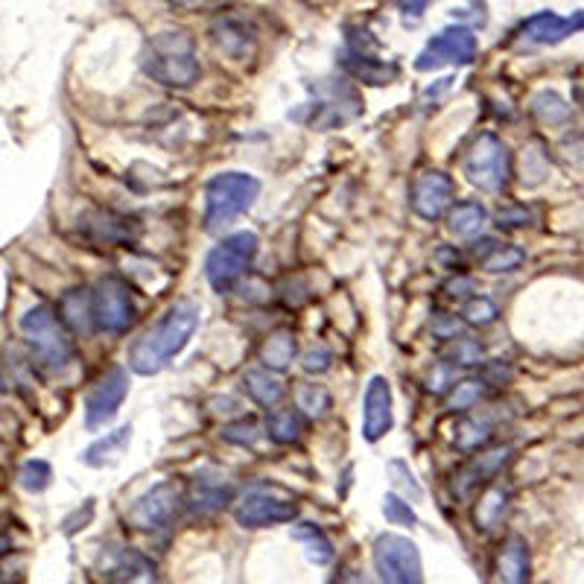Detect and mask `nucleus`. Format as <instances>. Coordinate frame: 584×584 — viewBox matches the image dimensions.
Instances as JSON below:
<instances>
[{
	"label": "nucleus",
	"instance_id": "1",
	"mask_svg": "<svg viewBox=\"0 0 584 584\" xmlns=\"http://www.w3.org/2000/svg\"><path fill=\"white\" fill-rule=\"evenodd\" d=\"M199 322H202V307L199 304L190 302V299H182V302L173 304L164 313V319L129 348V369L135 374H143V377H152L161 369H167L185 351L187 342L194 339Z\"/></svg>",
	"mask_w": 584,
	"mask_h": 584
},
{
	"label": "nucleus",
	"instance_id": "2",
	"mask_svg": "<svg viewBox=\"0 0 584 584\" xmlns=\"http://www.w3.org/2000/svg\"><path fill=\"white\" fill-rule=\"evenodd\" d=\"M141 65L147 77L167 89H190L202 73L196 42L185 30H164L159 36H152L143 47Z\"/></svg>",
	"mask_w": 584,
	"mask_h": 584
},
{
	"label": "nucleus",
	"instance_id": "3",
	"mask_svg": "<svg viewBox=\"0 0 584 584\" xmlns=\"http://www.w3.org/2000/svg\"><path fill=\"white\" fill-rule=\"evenodd\" d=\"M21 334H24L30 357L38 369L62 374L73 363V342L68 337V325L45 304H38L21 316Z\"/></svg>",
	"mask_w": 584,
	"mask_h": 584
},
{
	"label": "nucleus",
	"instance_id": "4",
	"mask_svg": "<svg viewBox=\"0 0 584 584\" xmlns=\"http://www.w3.org/2000/svg\"><path fill=\"white\" fill-rule=\"evenodd\" d=\"M257 196H260V182L248 173L231 170L213 176L205 187V231L222 234L231 229L243 213L252 211Z\"/></svg>",
	"mask_w": 584,
	"mask_h": 584
},
{
	"label": "nucleus",
	"instance_id": "5",
	"mask_svg": "<svg viewBox=\"0 0 584 584\" xmlns=\"http://www.w3.org/2000/svg\"><path fill=\"white\" fill-rule=\"evenodd\" d=\"M257 240L255 231H234L229 237L220 240V246H213L205 257V275L217 292H231L240 283V278L248 272V266L255 264Z\"/></svg>",
	"mask_w": 584,
	"mask_h": 584
},
{
	"label": "nucleus",
	"instance_id": "6",
	"mask_svg": "<svg viewBox=\"0 0 584 584\" xmlns=\"http://www.w3.org/2000/svg\"><path fill=\"white\" fill-rule=\"evenodd\" d=\"M462 170H465L470 185L479 187L482 194H500L509 185V176H512L509 147L497 135H479L477 141L470 143V150L465 152Z\"/></svg>",
	"mask_w": 584,
	"mask_h": 584
},
{
	"label": "nucleus",
	"instance_id": "7",
	"mask_svg": "<svg viewBox=\"0 0 584 584\" xmlns=\"http://www.w3.org/2000/svg\"><path fill=\"white\" fill-rule=\"evenodd\" d=\"M374 567L383 584H424V564L416 540L383 532L374 540Z\"/></svg>",
	"mask_w": 584,
	"mask_h": 584
},
{
	"label": "nucleus",
	"instance_id": "8",
	"mask_svg": "<svg viewBox=\"0 0 584 584\" xmlns=\"http://www.w3.org/2000/svg\"><path fill=\"white\" fill-rule=\"evenodd\" d=\"M295 514H299L295 500L275 486L248 488L234 509V517L243 529H266V526H278V523H292Z\"/></svg>",
	"mask_w": 584,
	"mask_h": 584
},
{
	"label": "nucleus",
	"instance_id": "9",
	"mask_svg": "<svg viewBox=\"0 0 584 584\" xmlns=\"http://www.w3.org/2000/svg\"><path fill=\"white\" fill-rule=\"evenodd\" d=\"M91 304H94V322L97 330L120 337L135 325V299L132 290L120 278H103L91 290Z\"/></svg>",
	"mask_w": 584,
	"mask_h": 584
},
{
	"label": "nucleus",
	"instance_id": "10",
	"mask_svg": "<svg viewBox=\"0 0 584 584\" xmlns=\"http://www.w3.org/2000/svg\"><path fill=\"white\" fill-rule=\"evenodd\" d=\"M126 395H129V374H126V369L124 365L108 369L91 386L89 398H85V427L89 430H103L106 424H112L120 407H124Z\"/></svg>",
	"mask_w": 584,
	"mask_h": 584
},
{
	"label": "nucleus",
	"instance_id": "11",
	"mask_svg": "<svg viewBox=\"0 0 584 584\" xmlns=\"http://www.w3.org/2000/svg\"><path fill=\"white\" fill-rule=\"evenodd\" d=\"M97 575L103 584H159L150 558L132 547H106L100 552Z\"/></svg>",
	"mask_w": 584,
	"mask_h": 584
},
{
	"label": "nucleus",
	"instance_id": "12",
	"mask_svg": "<svg viewBox=\"0 0 584 584\" xmlns=\"http://www.w3.org/2000/svg\"><path fill=\"white\" fill-rule=\"evenodd\" d=\"M477 59V36L468 27H447L427 42L418 54V71H433L442 65H470Z\"/></svg>",
	"mask_w": 584,
	"mask_h": 584
},
{
	"label": "nucleus",
	"instance_id": "13",
	"mask_svg": "<svg viewBox=\"0 0 584 584\" xmlns=\"http://www.w3.org/2000/svg\"><path fill=\"white\" fill-rule=\"evenodd\" d=\"M178 505H182V491L176 488V482L167 479L135 500V505L129 509V523L141 532H159L173 523Z\"/></svg>",
	"mask_w": 584,
	"mask_h": 584
},
{
	"label": "nucleus",
	"instance_id": "14",
	"mask_svg": "<svg viewBox=\"0 0 584 584\" xmlns=\"http://www.w3.org/2000/svg\"><path fill=\"white\" fill-rule=\"evenodd\" d=\"M453 196H456V185L453 178L442 170H430L424 176L416 178L412 185V194H409V205L412 211L427 222L442 220L444 213H451Z\"/></svg>",
	"mask_w": 584,
	"mask_h": 584
},
{
	"label": "nucleus",
	"instance_id": "15",
	"mask_svg": "<svg viewBox=\"0 0 584 584\" xmlns=\"http://www.w3.org/2000/svg\"><path fill=\"white\" fill-rule=\"evenodd\" d=\"M234 500V486L220 470L205 468L199 470L187 488V509L194 514H217Z\"/></svg>",
	"mask_w": 584,
	"mask_h": 584
},
{
	"label": "nucleus",
	"instance_id": "16",
	"mask_svg": "<svg viewBox=\"0 0 584 584\" xmlns=\"http://www.w3.org/2000/svg\"><path fill=\"white\" fill-rule=\"evenodd\" d=\"M395 424L392 412V386L386 377H372L363 398V435L365 442H381Z\"/></svg>",
	"mask_w": 584,
	"mask_h": 584
},
{
	"label": "nucleus",
	"instance_id": "17",
	"mask_svg": "<svg viewBox=\"0 0 584 584\" xmlns=\"http://www.w3.org/2000/svg\"><path fill=\"white\" fill-rule=\"evenodd\" d=\"M579 30H584V12H575L570 19H561L556 12H538L523 24L521 38L535 42V45H558Z\"/></svg>",
	"mask_w": 584,
	"mask_h": 584
},
{
	"label": "nucleus",
	"instance_id": "18",
	"mask_svg": "<svg viewBox=\"0 0 584 584\" xmlns=\"http://www.w3.org/2000/svg\"><path fill=\"white\" fill-rule=\"evenodd\" d=\"M514 447L503 444V447H494V451L479 453L477 459L470 462L468 468L462 470L453 486L459 488V494H468L477 486H491L497 479V474H503V468L512 462Z\"/></svg>",
	"mask_w": 584,
	"mask_h": 584
},
{
	"label": "nucleus",
	"instance_id": "19",
	"mask_svg": "<svg viewBox=\"0 0 584 584\" xmlns=\"http://www.w3.org/2000/svg\"><path fill=\"white\" fill-rule=\"evenodd\" d=\"M529 544L521 535H512L500 549L494 570V584H529Z\"/></svg>",
	"mask_w": 584,
	"mask_h": 584
},
{
	"label": "nucleus",
	"instance_id": "20",
	"mask_svg": "<svg viewBox=\"0 0 584 584\" xmlns=\"http://www.w3.org/2000/svg\"><path fill=\"white\" fill-rule=\"evenodd\" d=\"M59 319L73 330V334H82L89 337L97 330V322H94V304H91L89 290H68L59 302Z\"/></svg>",
	"mask_w": 584,
	"mask_h": 584
},
{
	"label": "nucleus",
	"instance_id": "21",
	"mask_svg": "<svg viewBox=\"0 0 584 584\" xmlns=\"http://www.w3.org/2000/svg\"><path fill=\"white\" fill-rule=\"evenodd\" d=\"M497 433V421L491 416H465L453 430V444L459 447L462 453H477L486 451L491 439Z\"/></svg>",
	"mask_w": 584,
	"mask_h": 584
},
{
	"label": "nucleus",
	"instance_id": "22",
	"mask_svg": "<svg viewBox=\"0 0 584 584\" xmlns=\"http://www.w3.org/2000/svg\"><path fill=\"white\" fill-rule=\"evenodd\" d=\"M243 389H246V395L255 400L257 407L264 409H275L283 400V395H287L278 372H269V369H248L243 374Z\"/></svg>",
	"mask_w": 584,
	"mask_h": 584
},
{
	"label": "nucleus",
	"instance_id": "23",
	"mask_svg": "<svg viewBox=\"0 0 584 584\" xmlns=\"http://www.w3.org/2000/svg\"><path fill=\"white\" fill-rule=\"evenodd\" d=\"M482 252H477L479 266L486 269L488 275H509L514 269H521L523 260H526V252L517 246H509V243H497V240H486L482 243Z\"/></svg>",
	"mask_w": 584,
	"mask_h": 584
},
{
	"label": "nucleus",
	"instance_id": "24",
	"mask_svg": "<svg viewBox=\"0 0 584 584\" xmlns=\"http://www.w3.org/2000/svg\"><path fill=\"white\" fill-rule=\"evenodd\" d=\"M488 222V211L482 208V202H456L451 208V213H447V231H451L453 237H462V240H470L477 237V234H482V229H486Z\"/></svg>",
	"mask_w": 584,
	"mask_h": 584
},
{
	"label": "nucleus",
	"instance_id": "25",
	"mask_svg": "<svg viewBox=\"0 0 584 584\" xmlns=\"http://www.w3.org/2000/svg\"><path fill=\"white\" fill-rule=\"evenodd\" d=\"M295 351H299V342L292 337V330H275L260 346V363L269 372H287L295 360Z\"/></svg>",
	"mask_w": 584,
	"mask_h": 584
},
{
	"label": "nucleus",
	"instance_id": "26",
	"mask_svg": "<svg viewBox=\"0 0 584 584\" xmlns=\"http://www.w3.org/2000/svg\"><path fill=\"white\" fill-rule=\"evenodd\" d=\"M505 512H509V488L491 482L477 500V509H474L477 526L482 532H494L503 523Z\"/></svg>",
	"mask_w": 584,
	"mask_h": 584
},
{
	"label": "nucleus",
	"instance_id": "27",
	"mask_svg": "<svg viewBox=\"0 0 584 584\" xmlns=\"http://www.w3.org/2000/svg\"><path fill=\"white\" fill-rule=\"evenodd\" d=\"M304 433V412L299 407L292 409H272L266 418V435L275 444H295Z\"/></svg>",
	"mask_w": 584,
	"mask_h": 584
},
{
	"label": "nucleus",
	"instance_id": "28",
	"mask_svg": "<svg viewBox=\"0 0 584 584\" xmlns=\"http://www.w3.org/2000/svg\"><path fill=\"white\" fill-rule=\"evenodd\" d=\"M129 442H132V427H120L115 433H106V439L91 444L82 459H85V465H91V468H103V465H112V462L120 459L126 447H129Z\"/></svg>",
	"mask_w": 584,
	"mask_h": 584
},
{
	"label": "nucleus",
	"instance_id": "29",
	"mask_svg": "<svg viewBox=\"0 0 584 584\" xmlns=\"http://www.w3.org/2000/svg\"><path fill=\"white\" fill-rule=\"evenodd\" d=\"M213 38H217V45H220L225 54L234 56V59H243V56L252 50L255 33L246 27V21L225 19L213 27Z\"/></svg>",
	"mask_w": 584,
	"mask_h": 584
},
{
	"label": "nucleus",
	"instance_id": "30",
	"mask_svg": "<svg viewBox=\"0 0 584 584\" xmlns=\"http://www.w3.org/2000/svg\"><path fill=\"white\" fill-rule=\"evenodd\" d=\"M292 538L307 547V558H311L313 564L325 567L334 561V544H330L328 535L316 523H299L295 532H292Z\"/></svg>",
	"mask_w": 584,
	"mask_h": 584
},
{
	"label": "nucleus",
	"instance_id": "31",
	"mask_svg": "<svg viewBox=\"0 0 584 584\" xmlns=\"http://www.w3.org/2000/svg\"><path fill=\"white\" fill-rule=\"evenodd\" d=\"M532 108H535V115L549 126H564L570 124V117H573V108L567 106V100L558 97L556 91H540L535 103H532Z\"/></svg>",
	"mask_w": 584,
	"mask_h": 584
},
{
	"label": "nucleus",
	"instance_id": "32",
	"mask_svg": "<svg viewBox=\"0 0 584 584\" xmlns=\"http://www.w3.org/2000/svg\"><path fill=\"white\" fill-rule=\"evenodd\" d=\"M295 407L302 409L307 418H325L330 409V392L316 383H302L295 389Z\"/></svg>",
	"mask_w": 584,
	"mask_h": 584
},
{
	"label": "nucleus",
	"instance_id": "33",
	"mask_svg": "<svg viewBox=\"0 0 584 584\" xmlns=\"http://www.w3.org/2000/svg\"><path fill=\"white\" fill-rule=\"evenodd\" d=\"M482 398H486V383L482 381L453 383L451 395H447V409H453V412H470V409L479 407Z\"/></svg>",
	"mask_w": 584,
	"mask_h": 584
},
{
	"label": "nucleus",
	"instance_id": "34",
	"mask_svg": "<svg viewBox=\"0 0 584 584\" xmlns=\"http://www.w3.org/2000/svg\"><path fill=\"white\" fill-rule=\"evenodd\" d=\"M50 479H54V470L47 465L45 459H30L21 465L19 470V482L24 491L30 494H42L47 486H50Z\"/></svg>",
	"mask_w": 584,
	"mask_h": 584
},
{
	"label": "nucleus",
	"instance_id": "35",
	"mask_svg": "<svg viewBox=\"0 0 584 584\" xmlns=\"http://www.w3.org/2000/svg\"><path fill=\"white\" fill-rule=\"evenodd\" d=\"M97 237L106 240V243H124V240H132V220L126 217H117V213H97Z\"/></svg>",
	"mask_w": 584,
	"mask_h": 584
},
{
	"label": "nucleus",
	"instance_id": "36",
	"mask_svg": "<svg viewBox=\"0 0 584 584\" xmlns=\"http://www.w3.org/2000/svg\"><path fill=\"white\" fill-rule=\"evenodd\" d=\"M521 182L526 187H535L540 185L544 178H547L549 173V164H547V155H544V150H538V147H529V150H523V164H521Z\"/></svg>",
	"mask_w": 584,
	"mask_h": 584
},
{
	"label": "nucleus",
	"instance_id": "37",
	"mask_svg": "<svg viewBox=\"0 0 584 584\" xmlns=\"http://www.w3.org/2000/svg\"><path fill=\"white\" fill-rule=\"evenodd\" d=\"M451 365H479L486 360V346L479 339H453L451 354H447Z\"/></svg>",
	"mask_w": 584,
	"mask_h": 584
},
{
	"label": "nucleus",
	"instance_id": "38",
	"mask_svg": "<svg viewBox=\"0 0 584 584\" xmlns=\"http://www.w3.org/2000/svg\"><path fill=\"white\" fill-rule=\"evenodd\" d=\"M462 316H465V322L474 325V328H486V325H491V322L500 316V311H497V304L491 302V299L479 295V299H470V302L465 304Z\"/></svg>",
	"mask_w": 584,
	"mask_h": 584
},
{
	"label": "nucleus",
	"instance_id": "39",
	"mask_svg": "<svg viewBox=\"0 0 584 584\" xmlns=\"http://www.w3.org/2000/svg\"><path fill=\"white\" fill-rule=\"evenodd\" d=\"M383 514H386V521H389L392 526H416L418 523L412 505L398 494H386V500H383Z\"/></svg>",
	"mask_w": 584,
	"mask_h": 584
},
{
	"label": "nucleus",
	"instance_id": "40",
	"mask_svg": "<svg viewBox=\"0 0 584 584\" xmlns=\"http://www.w3.org/2000/svg\"><path fill=\"white\" fill-rule=\"evenodd\" d=\"M220 435L231 444H246V447H252V444H255L264 433H260V427H257L255 421H252V418H240L237 424L222 427Z\"/></svg>",
	"mask_w": 584,
	"mask_h": 584
},
{
	"label": "nucleus",
	"instance_id": "41",
	"mask_svg": "<svg viewBox=\"0 0 584 584\" xmlns=\"http://www.w3.org/2000/svg\"><path fill=\"white\" fill-rule=\"evenodd\" d=\"M389 474L395 477V488H400V491H404V494H407L412 503H418V500H421V494H424V491H421V486H418L416 477H412V470H409L404 462H392Z\"/></svg>",
	"mask_w": 584,
	"mask_h": 584
},
{
	"label": "nucleus",
	"instance_id": "42",
	"mask_svg": "<svg viewBox=\"0 0 584 584\" xmlns=\"http://www.w3.org/2000/svg\"><path fill=\"white\" fill-rule=\"evenodd\" d=\"M330 363H334V354L325 346L307 348V354H304V372L307 374L330 372Z\"/></svg>",
	"mask_w": 584,
	"mask_h": 584
},
{
	"label": "nucleus",
	"instance_id": "43",
	"mask_svg": "<svg viewBox=\"0 0 584 584\" xmlns=\"http://www.w3.org/2000/svg\"><path fill=\"white\" fill-rule=\"evenodd\" d=\"M444 292H447L451 299H465L468 292H474V281L465 278V275H456V278H451V281L444 283Z\"/></svg>",
	"mask_w": 584,
	"mask_h": 584
},
{
	"label": "nucleus",
	"instance_id": "44",
	"mask_svg": "<svg viewBox=\"0 0 584 584\" xmlns=\"http://www.w3.org/2000/svg\"><path fill=\"white\" fill-rule=\"evenodd\" d=\"M497 220H500V225H509V229H521V225H529V213L523 208H505Z\"/></svg>",
	"mask_w": 584,
	"mask_h": 584
},
{
	"label": "nucleus",
	"instance_id": "45",
	"mask_svg": "<svg viewBox=\"0 0 584 584\" xmlns=\"http://www.w3.org/2000/svg\"><path fill=\"white\" fill-rule=\"evenodd\" d=\"M433 334L439 339H456V334H459V319H456V316H439V322L433 325Z\"/></svg>",
	"mask_w": 584,
	"mask_h": 584
},
{
	"label": "nucleus",
	"instance_id": "46",
	"mask_svg": "<svg viewBox=\"0 0 584 584\" xmlns=\"http://www.w3.org/2000/svg\"><path fill=\"white\" fill-rule=\"evenodd\" d=\"M91 517H94V500H91L89 512L82 514V509H80V512L73 514V517H68V521H65V532H68V535H73L77 529H85V523H89Z\"/></svg>",
	"mask_w": 584,
	"mask_h": 584
},
{
	"label": "nucleus",
	"instance_id": "47",
	"mask_svg": "<svg viewBox=\"0 0 584 584\" xmlns=\"http://www.w3.org/2000/svg\"><path fill=\"white\" fill-rule=\"evenodd\" d=\"M398 3L404 15H416L418 19V15H424V10L433 3V0H398Z\"/></svg>",
	"mask_w": 584,
	"mask_h": 584
},
{
	"label": "nucleus",
	"instance_id": "48",
	"mask_svg": "<svg viewBox=\"0 0 584 584\" xmlns=\"http://www.w3.org/2000/svg\"><path fill=\"white\" fill-rule=\"evenodd\" d=\"M170 7H178V10H199V7H208L213 0H167Z\"/></svg>",
	"mask_w": 584,
	"mask_h": 584
},
{
	"label": "nucleus",
	"instance_id": "49",
	"mask_svg": "<svg viewBox=\"0 0 584 584\" xmlns=\"http://www.w3.org/2000/svg\"><path fill=\"white\" fill-rule=\"evenodd\" d=\"M575 94H579V103H582V108H584V85L579 91H575Z\"/></svg>",
	"mask_w": 584,
	"mask_h": 584
}]
</instances>
